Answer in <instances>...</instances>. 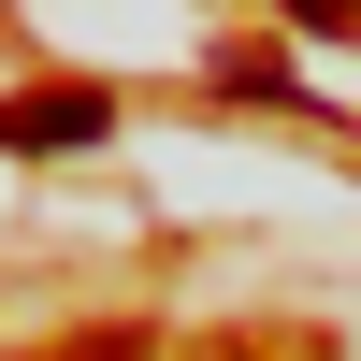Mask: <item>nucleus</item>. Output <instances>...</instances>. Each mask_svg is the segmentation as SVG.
Listing matches in <instances>:
<instances>
[{
  "label": "nucleus",
  "instance_id": "obj_1",
  "mask_svg": "<svg viewBox=\"0 0 361 361\" xmlns=\"http://www.w3.org/2000/svg\"><path fill=\"white\" fill-rule=\"evenodd\" d=\"M116 130V87H29L0 102V159H58V145H102Z\"/></svg>",
  "mask_w": 361,
  "mask_h": 361
},
{
  "label": "nucleus",
  "instance_id": "obj_2",
  "mask_svg": "<svg viewBox=\"0 0 361 361\" xmlns=\"http://www.w3.org/2000/svg\"><path fill=\"white\" fill-rule=\"evenodd\" d=\"M289 15H304V29H347V15H361V0H289Z\"/></svg>",
  "mask_w": 361,
  "mask_h": 361
},
{
  "label": "nucleus",
  "instance_id": "obj_3",
  "mask_svg": "<svg viewBox=\"0 0 361 361\" xmlns=\"http://www.w3.org/2000/svg\"><path fill=\"white\" fill-rule=\"evenodd\" d=\"M102 361H145V347H130V333H116V347H102Z\"/></svg>",
  "mask_w": 361,
  "mask_h": 361
}]
</instances>
